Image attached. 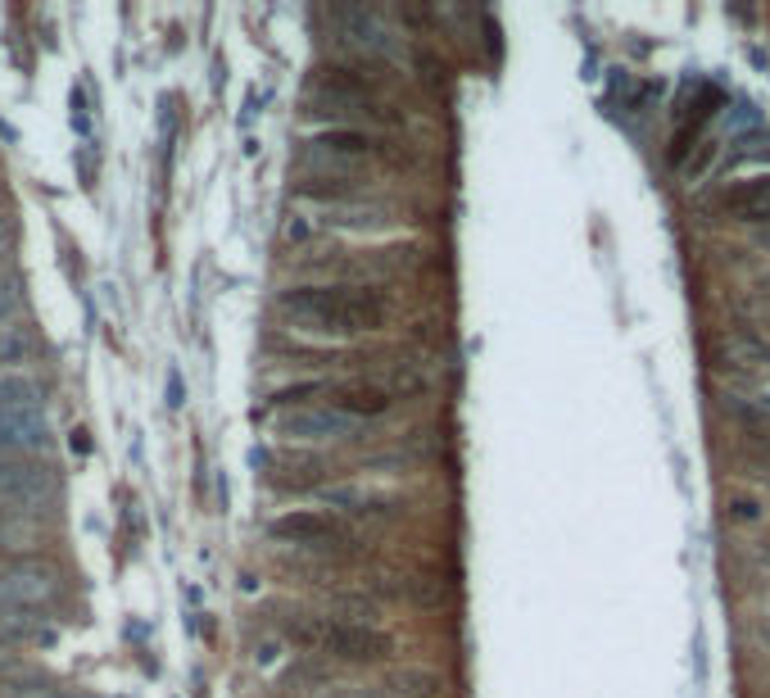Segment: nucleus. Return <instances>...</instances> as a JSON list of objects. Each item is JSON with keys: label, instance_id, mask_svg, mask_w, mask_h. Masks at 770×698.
Wrapping results in <instances>:
<instances>
[{"label": "nucleus", "instance_id": "f257e3e1", "mask_svg": "<svg viewBox=\"0 0 770 698\" xmlns=\"http://www.w3.org/2000/svg\"><path fill=\"white\" fill-rule=\"evenodd\" d=\"M276 309L318 336H372L394 313L390 295L367 282H299L276 295Z\"/></svg>", "mask_w": 770, "mask_h": 698}, {"label": "nucleus", "instance_id": "f03ea898", "mask_svg": "<svg viewBox=\"0 0 770 698\" xmlns=\"http://www.w3.org/2000/svg\"><path fill=\"white\" fill-rule=\"evenodd\" d=\"M308 114L318 118H335L331 128H363L372 123V132L381 128H399L404 123V109L390 100V82L386 73H377V59H331L308 82Z\"/></svg>", "mask_w": 770, "mask_h": 698}, {"label": "nucleus", "instance_id": "7ed1b4c3", "mask_svg": "<svg viewBox=\"0 0 770 698\" xmlns=\"http://www.w3.org/2000/svg\"><path fill=\"white\" fill-rule=\"evenodd\" d=\"M282 635L291 644L345 666H386L399 653V640L386 626H363V622L318 617V613H291L282 622Z\"/></svg>", "mask_w": 770, "mask_h": 698}, {"label": "nucleus", "instance_id": "20e7f679", "mask_svg": "<svg viewBox=\"0 0 770 698\" xmlns=\"http://www.w3.org/2000/svg\"><path fill=\"white\" fill-rule=\"evenodd\" d=\"M268 540L282 549H304L318 558H354L363 554V535L335 518V512H313V508H291L282 518L268 522Z\"/></svg>", "mask_w": 770, "mask_h": 698}, {"label": "nucleus", "instance_id": "39448f33", "mask_svg": "<svg viewBox=\"0 0 770 698\" xmlns=\"http://www.w3.org/2000/svg\"><path fill=\"white\" fill-rule=\"evenodd\" d=\"M50 440L46 400L33 377L0 372V453H42Z\"/></svg>", "mask_w": 770, "mask_h": 698}, {"label": "nucleus", "instance_id": "423d86ee", "mask_svg": "<svg viewBox=\"0 0 770 698\" xmlns=\"http://www.w3.org/2000/svg\"><path fill=\"white\" fill-rule=\"evenodd\" d=\"M399 145L390 132L372 128H322L308 137V168H331V173H358L367 164H394Z\"/></svg>", "mask_w": 770, "mask_h": 698}, {"label": "nucleus", "instance_id": "0eeeda50", "mask_svg": "<svg viewBox=\"0 0 770 698\" xmlns=\"http://www.w3.org/2000/svg\"><path fill=\"white\" fill-rule=\"evenodd\" d=\"M55 499V468L42 453H0V504L42 512Z\"/></svg>", "mask_w": 770, "mask_h": 698}, {"label": "nucleus", "instance_id": "6e6552de", "mask_svg": "<svg viewBox=\"0 0 770 698\" xmlns=\"http://www.w3.org/2000/svg\"><path fill=\"white\" fill-rule=\"evenodd\" d=\"M59 581L37 563L0 567V613H50Z\"/></svg>", "mask_w": 770, "mask_h": 698}, {"label": "nucleus", "instance_id": "1a4fd4ad", "mask_svg": "<svg viewBox=\"0 0 770 698\" xmlns=\"http://www.w3.org/2000/svg\"><path fill=\"white\" fill-rule=\"evenodd\" d=\"M322 404L363 427V422H381L399 400H394V390H390L386 381H377V377H354V381H331V390H327Z\"/></svg>", "mask_w": 770, "mask_h": 698}, {"label": "nucleus", "instance_id": "9d476101", "mask_svg": "<svg viewBox=\"0 0 770 698\" xmlns=\"http://www.w3.org/2000/svg\"><path fill=\"white\" fill-rule=\"evenodd\" d=\"M259 468H263V481L272 485V490L282 495H304V490H318L327 472V459L322 453H308V449H282V453H259Z\"/></svg>", "mask_w": 770, "mask_h": 698}, {"label": "nucleus", "instance_id": "9b49d317", "mask_svg": "<svg viewBox=\"0 0 770 698\" xmlns=\"http://www.w3.org/2000/svg\"><path fill=\"white\" fill-rule=\"evenodd\" d=\"M295 196L299 200H318L327 209H350L372 200V181L358 173H331V168H304L295 177Z\"/></svg>", "mask_w": 770, "mask_h": 698}, {"label": "nucleus", "instance_id": "f8f14e48", "mask_svg": "<svg viewBox=\"0 0 770 698\" xmlns=\"http://www.w3.org/2000/svg\"><path fill=\"white\" fill-rule=\"evenodd\" d=\"M318 499L335 508V518H354V522H390L404 512L394 495L386 490H367V485H322Z\"/></svg>", "mask_w": 770, "mask_h": 698}, {"label": "nucleus", "instance_id": "ddd939ff", "mask_svg": "<svg viewBox=\"0 0 770 698\" xmlns=\"http://www.w3.org/2000/svg\"><path fill=\"white\" fill-rule=\"evenodd\" d=\"M358 431V422L341 417L335 409H295L286 417H276V436H286V440H350Z\"/></svg>", "mask_w": 770, "mask_h": 698}, {"label": "nucleus", "instance_id": "4468645a", "mask_svg": "<svg viewBox=\"0 0 770 698\" xmlns=\"http://www.w3.org/2000/svg\"><path fill=\"white\" fill-rule=\"evenodd\" d=\"M327 19L345 27V37L358 50V59H386L394 50V33L386 27V19L377 10H331Z\"/></svg>", "mask_w": 770, "mask_h": 698}, {"label": "nucleus", "instance_id": "2eb2a0df", "mask_svg": "<svg viewBox=\"0 0 770 698\" xmlns=\"http://www.w3.org/2000/svg\"><path fill=\"white\" fill-rule=\"evenodd\" d=\"M721 214L738 223H770V177H744L721 191Z\"/></svg>", "mask_w": 770, "mask_h": 698}, {"label": "nucleus", "instance_id": "dca6fc26", "mask_svg": "<svg viewBox=\"0 0 770 698\" xmlns=\"http://www.w3.org/2000/svg\"><path fill=\"white\" fill-rule=\"evenodd\" d=\"M327 390H331V381H322V377H313V381H295V386H286V390H276V394H272V409H286V413H295V409H313L318 400H327Z\"/></svg>", "mask_w": 770, "mask_h": 698}, {"label": "nucleus", "instance_id": "f3484780", "mask_svg": "<svg viewBox=\"0 0 770 698\" xmlns=\"http://www.w3.org/2000/svg\"><path fill=\"white\" fill-rule=\"evenodd\" d=\"M27 354H33V336L0 322V372H14L19 363H27Z\"/></svg>", "mask_w": 770, "mask_h": 698}, {"label": "nucleus", "instance_id": "a211bd4d", "mask_svg": "<svg viewBox=\"0 0 770 698\" xmlns=\"http://www.w3.org/2000/svg\"><path fill=\"white\" fill-rule=\"evenodd\" d=\"M725 504H730V522H748V527H761V522H766V512H761V504H757V499L730 495Z\"/></svg>", "mask_w": 770, "mask_h": 698}, {"label": "nucleus", "instance_id": "6ab92c4d", "mask_svg": "<svg viewBox=\"0 0 770 698\" xmlns=\"http://www.w3.org/2000/svg\"><path fill=\"white\" fill-rule=\"evenodd\" d=\"M14 305H19V299H14V291H10L5 282H0V322H5V318L14 313Z\"/></svg>", "mask_w": 770, "mask_h": 698}, {"label": "nucleus", "instance_id": "aec40b11", "mask_svg": "<svg viewBox=\"0 0 770 698\" xmlns=\"http://www.w3.org/2000/svg\"><path fill=\"white\" fill-rule=\"evenodd\" d=\"M757 409H761V413H766V417H770V386H766V390H761V400H757Z\"/></svg>", "mask_w": 770, "mask_h": 698}, {"label": "nucleus", "instance_id": "412c9836", "mask_svg": "<svg viewBox=\"0 0 770 698\" xmlns=\"http://www.w3.org/2000/svg\"><path fill=\"white\" fill-rule=\"evenodd\" d=\"M55 698H86V694H55Z\"/></svg>", "mask_w": 770, "mask_h": 698}, {"label": "nucleus", "instance_id": "4be33fe9", "mask_svg": "<svg viewBox=\"0 0 770 698\" xmlns=\"http://www.w3.org/2000/svg\"><path fill=\"white\" fill-rule=\"evenodd\" d=\"M0 246H5V223H0Z\"/></svg>", "mask_w": 770, "mask_h": 698}]
</instances>
